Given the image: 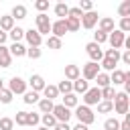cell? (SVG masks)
<instances>
[{"label":"cell","instance_id":"cell-1","mask_svg":"<svg viewBox=\"0 0 130 130\" xmlns=\"http://www.w3.org/2000/svg\"><path fill=\"white\" fill-rule=\"evenodd\" d=\"M75 118H77L79 124H85V126H89V124L95 122V114L91 112V108H87V106H83V104H79V106L75 108Z\"/></svg>","mask_w":130,"mask_h":130},{"label":"cell","instance_id":"cell-2","mask_svg":"<svg viewBox=\"0 0 130 130\" xmlns=\"http://www.w3.org/2000/svg\"><path fill=\"white\" fill-rule=\"evenodd\" d=\"M81 100H83V106H87V108H89V106H98V104L102 102V89H100V87H89V89L83 93Z\"/></svg>","mask_w":130,"mask_h":130},{"label":"cell","instance_id":"cell-3","mask_svg":"<svg viewBox=\"0 0 130 130\" xmlns=\"http://www.w3.org/2000/svg\"><path fill=\"white\" fill-rule=\"evenodd\" d=\"M85 53L89 55V59L93 61V63H102V59H104V51H102V45H98V43H87L85 45Z\"/></svg>","mask_w":130,"mask_h":130},{"label":"cell","instance_id":"cell-4","mask_svg":"<svg viewBox=\"0 0 130 130\" xmlns=\"http://www.w3.org/2000/svg\"><path fill=\"white\" fill-rule=\"evenodd\" d=\"M114 110L116 114H128V95L124 91H116V98H114Z\"/></svg>","mask_w":130,"mask_h":130},{"label":"cell","instance_id":"cell-5","mask_svg":"<svg viewBox=\"0 0 130 130\" xmlns=\"http://www.w3.org/2000/svg\"><path fill=\"white\" fill-rule=\"evenodd\" d=\"M35 22H37V30H39V35L43 37V35H49L51 32V20H49V16L43 12V14H37L35 16Z\"/></svg>","mask_w":130,"mask_h":130},{"label":"cell","instance_id":"cell-6","mask_svg":"<svg viewBox=\"0 0 130 130\" xmlns=\"http://www.w3.org/2000/svg\"><path fill=\"white\" fill-rule=\"evenodd\" d=\"M98 73H100V63H93V61L85 63L83 69H81V75H83L85 81H93V79L98 77Z\"/></svg>","mask_w":130,"mask_h":130},{"label":"cell","instance_id":"cell-7","mask_svg":"<svg viewBox=\"0 0 130 130\" xmlns=\"http://www.w3.org/2000/svg\"><path fill=\"white\" fill-rule=\"evenodd\" d=\"M124 39H126V35H124L122 30H118V28H114V30L108 35L110 47H112V49H118V51H120V47H124Z\"/></svg>","mask_w":130,"mask_h":130},{"label":"cell","instance_id":"cell-8","mask_svg":"<svg viewBox=\"0 0 130 130\" xmlns=\"http://www.w3.org/2000/svg\"><path fill=\"white\" fill-rule=\"evenodd\" d=\"M8 89L12 91V95H14V93H22V95H24V93H26V81H24L22 77H16V75H14V77H10V81H8Z\"/></svg>","mask_w":130,"mask_h":130},{"label":"cell","instance_id":"cell-9","mask_svg":"<svg viewBox=\"0 0 130 130\" xmlns=\"http://www.w3.org/2000/svg\"><path fill=\"white\" fill-rule=\"evenodd\" d=\"M53 116L57 118V122H69V118H71L73 114H71V110L65 108L63 104H55V108H53Z\"/></svg>","mask_w":130,"mask_h":130},{"label":"cell","instance_id":"cell-10","mask_svg":"<svg viewBox=\"0 0 130 130\" xmlns=\"http://www.w3.org/2000/svg\"><path fill=\"white\" fill-rule=\"evenodd\" d=\"M100 22V16H98V12L95 10H91V12H83V16H81V26L83 28H93L95 24Z\"/></svg>","mask_w":130,"mask_h":130},{"label":"cell","instance_id":"cell-11","mask_svg":"<svg viewBox=\"0 0 130 130\" xmlns=\"http://www.w3.org/2000/svg\"><path fill=\"white\" fill-rule=\"evenodd\" d=\"M24 39H26L28 47H41V45H43V37L39 35L37 28H28V30H24Z\"/></svg>","mask_w":130,"mask_h":130},{"label":"cell","instance_id":"cell-12","mask_svg":"<svg viewBox=\"0 0 130 130\" xmlns=\"http://www.w3.org/2000/svg\"><path fill=\"white\" fill-rule=\"evenodd\" d=\"M26 83H28V85H30V89H32V91H37V93H39V91H43V89H45V85H47V83H45V79H43V75H39V73H32V75H30V79H28Z\"/></svg>","mask_w":130,"mask_h":130},{"label":"cell","instance_id":"cell-13","mask_svg":"<svg viewBox=\"0 0 130 130\" xmlns=\"http://www.w3.org/2000/svg\"><path fill=\"white\" fill-rule=\"evenodd\" d=\"M51 32H53V37H57V39H61L65 32H67V24H65V18L61 20H55L53 24H51Z\"/></svg>","mask_w":130,"mask_h":130},{"label":"cell","instance_id":"cell-14","mask_svg":"<svg viewBox=\"0 0 130 130\" xmlns=\"http://www.w3.org/2000/svg\"><path fill=\"white\" fill-rule=\"evenodd\" d=\"M79 77H81V69H79V65H65V79L75 81V79H79Z\"/></svg>","mask_w":130,"mask_h":130},{"label":"cell","instance_id":"cell-15","mask_svg":"<svg viewBox=\"0 0 130 130\" xmlns=\"http://www.w3.org/2000/svg\"><path fill=\"white\" fill-rule=\"evenodd\" d=\"M12 65V55L8 51V47L0 45V67H10Z\"/></svg>","mask_w":130,"mask_h":130},{"label":"cell","instance_id":"cell-16","mask_svg":"<svg viewBox=\"0 0 130 130\" xmlns=\"http://www.w3.org/2000/svg\"><path fill=\"white\" fill-rule=\"evenodd\" d=\"M100 30L106 32V35H110V32L114 30V18H110V16H102V18H100Z\"/></svg>","mask_w":130,"mask_h":130},{"label":"cell","instance_id":"cell-17","mask_svg":"<svg viewBox=\"0 0 130 130\" xmlns=\"http://www.w3.org/2000/svg\"><path fill=\"white\" fill-rule=\"evenodd\" d=\"M8 51H10L12 57H24V55H26V47H24L22 43H12V45L8 47Z\"/></svg>","mask_w":130,"mask_h":130},{"label":"cell","instance_id":"cell-18","mask_svg":"<svg viewBox=\"0 0 130 130\" xmlns=\"http://www.w3.org/2000/svg\"><path fill=\"white\" fill-rule=\"evenodd\" d=\"M87 89H89V81H85L83 77L73 81V93H85Z\"/></svg>","mask_w":130,"mask_h":130},{"label":"cell","instance_id":"cell-19","mask_svg":"<svg viewBox=\"0 0 130 130\" xmlns=\"http://www.w3.org/2000/svg\"><path fill=\"white\" fill-rule=\"evenodd\" d=\"M63 106L69 108V110H71V108H77V106H79V98H77V93L71 91V93L63 95Z\"/></svg>","mask_w":130,"mask_h":130},{"label":"cell","instance_id":"cell-20","mask_svg":"<svg viewBox=\"0 0 130 130\" xmlns=\"http://www.w3.org/2000/svg\"><path fill=\"white\" fill-rule=\"evenodd\" d=\"M14 28V18L8 14V16H0V30H4V32H10Z\"/></svg>","mask_w":130,"mask_h":130},{"label":"cell","instance_id":"cell-21","mask_svg":"<svg viewBox=\"0 0 130 130\" xmlns=\"http://www.w3.org/2000/svg\"><path fill=\"white\" fill-rule=\"evenodd\" d=\"M95 81H98V85H95V87H100V89H104V87L112 85V81H110V75H108L106 71H100V73H98V77H95Z\"/></svg>","mask_w":130,"mask_h":130},{"label":"cell","instance_id":"cell-22","mask_svg":"<svg viewBox=\"0 0 130 130\" xmlns=\"http://www.w3.org/2000/svg\"><path fill=\"white\" fill-rule=\"evenodd\" d=\"M43 93H45V100H51V102H53L55 98H59V89H57V85H51V83L45 85Z\"/></svg>","mask_w":130,"mask_h":130},{"label":"cell","instance_id":"cell-23","mask_svg":"<svg viewBox=\"0 0 130 130\" xmlns=\"http://www.w3.org/2000/svg\"><path fill=\"white\" fill-rule=\"evenodd\" d=\"M55 14H57L61 20L67 18V16H69V6H67L65 2H57V4H55Z\"/></svg>","mask_w":130,"mask_h":130},{"label":"cell","instance_id":"cell-24","mask_svg":"<svg viewBox=\"0 0 130 130\" xmlns=\"http://www.w3.org/2000/svg\"><path fill=\"white\" fill-rule=\"evenodd\" d=\"M10 16L12 18H26V6L24 4H16V6H12V12H10Z\"/></svg>","mask_w":130,"mask_h":130},{"label":"cell","instance_id":"cell-25","mask_svg":"<svg viewBox=\"0 0 130 130\" xmlns=\"http://www.w3.org/2000/svg\"><path fill=\"white\" fill-rule=\"evenodd\" d=\"M65 24H67V32H75V30H79L81 20L79 18H73V16H67L65 18Z\"/></svg>","mask_w":130,"mask_h":130},{"label":"cell","instance_id":"cell-26","mask_svg":"<svg viewBox=\"0 0 130 130\" xmlns=\"http://www.w3.org/2000/svg\"><path fill=\"white\" fill-rule=\"evenodd\" d=\"M8 37L12 39V43H20V41L24 39V28H20V26H14V28L8 32Z\"/></svg>","mask_w":130,"mask_h":130},{"label":"cell","instance_id":"cell-27","mask_svg":"<svg viewBox=\"0 0 130 130\" xmlns=\"http://www.w3.org/2000/svg\"><path fill=\"white\" fill-rule=\"evenodd\" d=\"M57 89H59V93H63V95L71 93V91H73V81H69V79H63V81H59Z\"/></svg>","mask_w":130,"mask_h":130},{"label":"cell","instance_id":"cell-28","mask_svg":"<svg viewBox=\"0 0 130 130\" xmlns=\"http://www.w3.org/2000/svg\"><path fill=\"white\" fill-rule=\"evenodd\" d=\"M53 108H55V104L51 102V100H41L39 102V110H41V114H53Z\"/></svg>","mask_w":130,"mask_h":130},{"label":"cell","instance_id":"cell-29","mask_svg":"<svg viewBox=\"0 0 130 130\" xmlns=\"http://www.w3.org/2000/svg\"><path fill=\"white\" fill-rule=\"evenodd\" d=\"M110 81H112V85H124V71H120V69L112 71Z\"/></svg>","mask_w":130,"mask_h":130},{"label":"cell","instance_id":"cell-30","mask_svg":"<svg viewBox=\"0 0 130 130\" xmlns=\"http://www.w3.org/2000/svg\"><path fill=\"white\" fill-rule=\"evenodd\" d=\"M110 112H114V102L102 100V102L98 104V114H110Z\"/></svg>","mask_w":130,"mask_h":130},{"label":"cell","instance_id":"cell-31","mask_svg":"<svg viewBox=\"0 0 130 130\" xmlns=\"http://www.w3.org/2000/svg\"><path fill=\"white\" fill-rule=\"evenodd\" d=\"M41 122H43L45 128H55V126H57V118H55L53 114H43V116H41Z\"/></svg>","mask_w":130,"mask_h":130},{"label":"cell","instance_id":"cell-32","mask_svg":"<svg viewBox=\"0 0 130 130\" xmlns=\"http://www.w3.org/2000/svg\"><path fill=\"white\" fill-rule=\"evenodd\" d=\"M114 98H116L114 85H108V87H104V89H102V100H106V102H114Z\"/></svg>","mask_w":130,"mask_h":130},{"label":"cell","instance_id":"cell-33","mask_svg":"<svg viewBox=\"0 0 130 130\" xmlns=\"http://www.w3.org/2000/svg\"><path fill=\"white\" fill-rule=\"evenodd\" d=\"M22 100H24V104H39V102H41V95H39L37 91H32V89H30V91H26V93H24V98H22Z\"/></svg>","mask_w":130,"mask_h":130},{"label":"cell","instance_id":"cell-34","mask_svg":"<svg viewBox=\"0 0 130 130\" xmlns=\"http://www.w3.org/2000/svg\"><path fill=\"white\" fill-rule=\"evenodd\" d=\"M118 16H120V18L130 16V0H124V2L118 6Z\"/></svg>","mask_w":130,"mask_h":130},{"label":"cell","instance_id":"cell-35","mask_svg":"<svg viewBox=\"0 0 130 130\" xmlns=\"http://www.w3.org/2000/svg\"><path fill=\"white\" fill-rule=\"evenodd\" d=\"M116 65H118V61L108 59V57H104V59H102V63H100V67H104L106 71H116Z\"/></svg>","mask_w":130,"mask_h":130},{"label":"cell","instance_id":"cell-36","mask_svg":"<svg viewBox=\"0 0 130 130\" xmlns=\"http://www.w3.org/2000/svg\"><path fill=\"white\" fill-rule=\"evenodd\" d=\"M47 47H49V49H53V51L61 49V39H57V37L49 35V39H47Z\"/></svg>","mask_w":130,"mask_h":130},{"label":"cell","instance_id":"cell-37","mask_svg":"<svg viewBox=\"0 0 130 130\" xmlns=\"http://www.w3.org/2000/svg\"><path fill=\"white\" fill-rule=\"evenodd\" d=\"M0 102H2V104H10V102H12V91H10L8 87H2V89H0Z\"/></svg>","mask_w":130,"mask_h":130},{"label":"cell","instance_id":"cell-38","mask_svg":"<svg viewBox=\"0 0 130 130\" xmlns=\"http://www.w3.org/2000/svg\"><path fill=\"white\" fill-rule=\"evenodd\" d=\"M104 130H120V122L116 118H108L104 122Z\"/></svg>","mask_w":130,"mask_h":130},{"label":"cell","instance_id":"cell-39","mask_svg":"<svg viewBox=\"0 0 130 130\" xmlns=\"http://www.w3.org/2000/svg\"><path fill=\"white\" fill-rule=\"evenodd\" d=\"M41 122V116L37 112H28V118H26V126H39Z\"/></svg>","mask_w":130,"mask_h":130},{"label":"cell","instance_id":"cell-40","mask_svg":"<svg viewBox=\"0 0 130 130\" xmlns=\"http://www.w3.org/2000/svg\"><path fill=\"white\" fill-rule=\"evenodd\" d=\"M118 30H122L124 35H126V32H130V16L120 18V22H118Z\"/></svg>","mask_w":130,"mask_h":130},{"label":"cell","instance_id":"cell-41","mask_svg":"<svg viewBox=\"0 0 130 130\" xmlns=\"http://www.w3.org/2000/svg\"><path fill=\"white\" fill-rule=\"evenodd\" d=\"M41 55H43L41 47H28L26 49V57H30V59H39Z\"/></svg>","mask_w":130,"mask_h":130},{"label":"cell","instance_id":"cell-42","mask_svg":"<svg viewBox=\"0 0 130 130\" xmlns=\"http://www.w3.org/2000/svg\"><path fill=\"white\" fill-rule=\"evenodd\" d=\"M26 118H28V112H16L14 124H18V126H26Z\"/></svg>","mask_w":130,"mask_h":130},{"label":"cell","instance_id":"cell-43","mask_svg":"<svg viewBox=\"0 0 130 130\" xmlns=\"http://www.w3.org/2000/svg\"><path fill=\"white\" fill-rule=\"evenodd\" d=\"M12 128H14L12 118H0V130H12Z\"/></svg>","mask_w":130,"mask_h":130},{"label":"cell","instance_id":"cell-44","mask_svg":"<svg viewBox=\"0 0 130 130\" xmlns=\"http://www.w3.org/2000/svg\"><path fill=\"white\" fill-rule=\"evenodd\" d=\"M104 57H108V59H114V61H120L122 53H120L118 49H108V51L104 53Z\"/></svg>","mask_w":130,"mask_h":130},{"label":"cell","instance_id":"cell-45","mask_svg":"<svg viewBox=\"0 0 130 130\" xmlns=\"http://www.w3.org/2000/svg\"><path fill=\"white\" fill-rule=\"evenodd\" d=\"M106 41H108V35H106V32H102V30L98 28V32H93V43L102 45V43H106Z\"/></svg>","mask_w":130,"mask_h":130},{"label":"cell","instance_id":"cell-46","mask_svg":"<svg viewBox=\"0 0 130 130\" xmlns=\"http://www.w3.org/2000/svg\"><path fill=\"white\" fill-rule=\"evenodd\" d=\"M35 8L39 10V14H43V12L49 8V0H37V2H35Z\"/></svg>","mask_w":130,"mask_h":130},{"label":"cell","instance_id":"cell-47","mask_svg":"<svg viewBox=\"0 0 130 130\" xmlns=\"http://www.w3.org/2000/svg\"><path fill=\"white\" fill-rule=\"evenodd\" d=\"M77 6L81 8V12H91V10H93V4H91L89 0H81Z\"/></svg>","mask_w":130,"mask_h":130},{"label":"cell","instance_id":"cell-48","mask_svg":"<svg viewBox=\"0 0 130 130\" xmlns=\"http://www.w3.org/2000/svg\"><path fill=\"white\" fill-rule=\"evenodd\" d=\"M69 16H73V18H79V20H81L83 12H81V8H79V6H69Z\"/></svg>","mask_w":130,"mask_h":130},{"label":"cell","instance_id":"cell-49","mask_svg":"<svg viewBox=\"0 0 130 130\" xmlns=\"http://www.w3.org/2000/svg\"><path fill=\"white\" fill-rule=\"evenodd\" d=\"M53 130H71V126H69L67 122H57V126H55Z\"/></svg>","mask_w":130,"mask_h":130},{"label":"cell","instance_id":"cell-50","mask_svg":"<svg viewBox=\"0 0 130 130\" xmlns=\"http://www.w3.org/2000/svg\"><path fill=\"white\" fill-rule=\"evenodd\" d=\"M120 59H122V61H124V63H126V65H130V51H124V53H122V57H120Z\"/></svg>","mask_w":130,"mask_h":130},{"label":"cell","instance_id":"cell-51","mask_svg":"<svg viewBox=\"0 0 130 130\" xmlns=\"http://www.w3.org/2000/svg\"><path fill=\"white\" fill-rule=\"evenodd\" d=\"M120 130H130V122L122 120V122H120Z\"/></svg>","mask_w":130,"mask_h":130},{"label":"cell","instance_id":"cell-52","mask_svg":"<svg viewBox=\"0 0 130 130\" xmlns=\"http://www.w3.org/2000/svg\"><path fill=\"white\" fill-rule=\"evenodd\" d=\"M6 39H8V32L0 30V45H4V43H6Z\"/></svg>","mask_w":130,"mask_h":130},{"label":"cell","instance_id":"cell-53","mask_svg":"<svg viewBox=\"0 0 130 130\" xmlns=\"http://www.w3.org/2000/svg\"><path fill=\"white\" fill-rule=\"evenodd\" d=\"M71 130H89V128H87L85 124H79V122H77V124H75V126H73Z\"/></svg>","mask_w":130,"mask_h":130},{"label":"cell","instance_id":"cell-54","mask_svg":"<svg viewBox=\"0 0 130 130\" xmlns=\"http://www.w3.org/2000/svg\"><path fill=\"white\" fill-rule=\"evenodd\" d=\"M124 93L130 95V81H124Z\"/></svg>","mask_w":130,"mask_h":130},{"label":"cell","instance_id":"cell-55","mask_svg":"<svg viewBox=\"0 0 130 130\" xmlns=\"http://www.w3.org/2000/svg\"><path fill=\"white\" fill-rule=\"evenodd\" d=\"M124 47H126V51H130V35L124 39Z\"/></svg>","mask_w":130,"mask_h":130},{"label":"cell","instance_id":"cell-56","mask_svg":"<svg viewBox=\"0 0 130 130\" xmlns=\"http://www.w3.org/2000/svg\"><path fill=\"white\" fill-rule=\"evenodd\" d=\"M124 81H130V71H124Z\"/></svg>","mask_w":130,"mask_h":130},{"label":"cell","instance_id":"cell-57","mask_svg":"<svg viewBox=\"0 0 130 130\" xmlns=\"http://www.w3.org/2000/svg\"><path fill=\"white\" fill-rule=\"evenodd\" d=\"M124 120H126V122H130V110H128V114L124 116Z\"/></svg>","mask_w":130,"mask_h":130},{"label":"cell","instance_id":"cell-58","mask_svg":"<svg viewBox=\"0 0 130 130\" xmlns=\"http://www.w3.org/2000/svg\"><path fill=\"white\" fill-rule=\"evenodd\" d=\"M37 130H49V128H45V126H39V128H37Z\"/></svg>","mask_w":130,"mask_h":130},{"label":"cell","instance_id":"cell-59","mask_svg":"<svg viewBox=\"0 0 130 130\" xmlns=\"http://www.w3.org/2000/svg\"><path fill=\"white\" fill-rule=\"evenodd\" d=\"M128 110H130V95H128Z\"/></svg>","mask_w":130,"mask_h":130},{"label":"cell","instance_id":"cell-60","mask_svg":"<svg viewBox=\"0 0 130 130\" xmlns=\"http://www.w3.org/2000/svg\"><path fill=\"white\" fill-rule=\"evenodd\" d=\"M2 87H4V85H2V79H0V89H2Z\"/></svg>","mask_w":130,"mask_h":130},{"label":"cell","instance_id":"cell-61","mask_svg":"<svg viewBox=\"0 0 130 130\" xmlns=\"http://www.w3.org/2000/svg\"><path fill=\"white\" fill-rule=\"evenodd\" d=\"M0 16H2V14H0Z\"/></svg>","mask_w":130,"mask_h":130}]
</instances>
